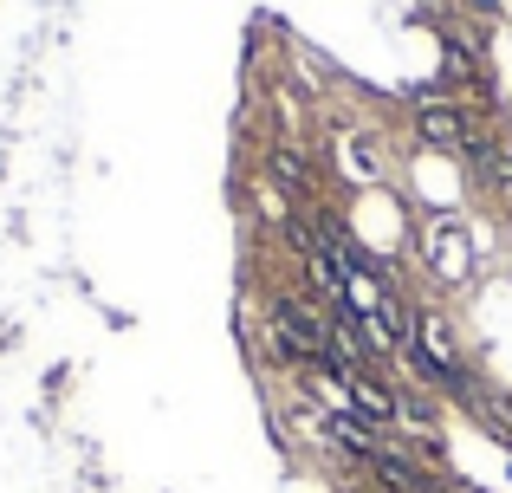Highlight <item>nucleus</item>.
I'll list each match as a JSON object with an SVG mask.
<instances>
[{
  "instance_id": "f03ea898",
  "label": "nucleus",
  "mask_w": 512,
  "mask_h": 493,
  "mask_svg": "<svg viewBox=\"0 0 512 493\" xmlns=\"http://www.w3.org/2000/svg\"><path fill=\"white\" fill-rule=\"evenodd\" d=\"M422 273L435 279V286H467V279H474V266H480V253H474V241H467V228L461 221H428V234L422 241Z\"/></svg>"
},
{
  "instance_id": "7ed1b4c3",
  "label": "nucleus",
  "mask_w": 512,
  "mask_h": 493,
  "mask_svg": "<svg viewBox=\"0 0 512 493\" xmlns=\"http://www.w3.org/2000/svg\"><path fill=\"white\" fill-rule=\"evenodd\" d=\"M448 493H493V487H480V481H467V474H448Z\"/></svg>"
},
{
  "instance_id": "f257e3e1",
  "label": "nucleus",
  "mask_w": 512,
  "mask_h": 493,
  "mask_svg": "<svg viewBox=\"0 0 512 493\" xmlns=\"http://www.w3.org/2000/svg\"><path fill=\"white\" fill-rule=\"evenodd\" d=\"M487 124H500V117H480L474 104H461V98H428L422 111H409V137L422 143V156H448V163H454V156H461Z\"/></svg>"
}]
</instances>
